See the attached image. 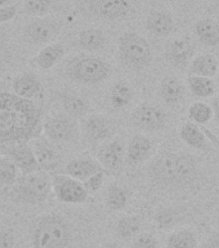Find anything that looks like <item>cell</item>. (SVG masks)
<instances>
[{
    "mask_svg": "<svg viewBox=\"0 0 219 248\" xmlns=\"http://www.w3.org/2000/svg\"><path fill=\"white\" fill-rule=\"evenodd\" d=\"M15 234L9 229H0V248H15Z\"/></svg>",
    "mask_w": 219,
    "mask_h": 248,
    "instance_id": "ab89813d",
    "label": "cell"
},
{
    "mask_svg": "<svg viewBox=\"0 0 219 248\" xmlns=\"http://www.w3.org/2000/svg\"><path fill=\"white\" fill-rule=\"evenodd\" d=\"M152 151V141L146 135H135L128 143L127 162L131 166H138L146 162Z\"/></svg>",
    "mask_w": 219,
    "mask_h": 248,
    "instance_id": "ac0fdd59",
    "label": "cell"
},
{
    "mask_svg": "<svg viewBox=\"0 0 219 248\" xmlns=\"http://www.w3.org/2000/svg\"><path fill=\"white\" fill-rule=\"evenodd\" d=\"M89 9L100 18L115 21L129 15L131 3L129 0H90Z\"/></svg>",
    "mask_w": 219,
    "mask_h": 248,
    "instance_id": "4fadbf2b",
    "label": "cell"
},
{
    "mask_svg": "<svg viewBox=\"0 0 219 248\" xmlns=\"http://www.w3.org/2000/svg\"><path fill=\"white\" fill-rule=\"evenodd\" d=\"M40 108L15 93L0 92V143H26L38 131Z\"/></svg>",
    "mask_w": 219,
    "mask_h": 248,
    "instance_id": "6da1fadb",
    "label": "cell"
},
{
    "mask_svg": "<svg viewBox=\"0 0 219 248\" xmlns=\"http://www.w3.org/2000/svg\"><path fill=\"white\" fill-rule=\"evenodd\" d=\"M129 197L127 190L119 185H111L107 190L106 195V205L111 211H123L128 204Z\"/></svg>",
    "mask_w": 219,
    "mask_h": 248,
    "instance_id": "d6a6232c",
    "label": "cell"
},
{
    "mask_svg": "<svg viewBox=\"0 0 219 248\" xmlns=\"http://www.w3.org/2000/svg\"><path fill=\"white\" fill-rule=\"evenodd\" d=\"M53 0H25L23 1V13L35 17H43L49 12Z\"/></svg>",
    "mask_w": 219,
    "mask_h": 248,
    "instance_id": "e575fe53",
    "label": "cell"
},
{
    "mask_svg": "<svg viewBox=\"0 0 219 248\" xmlns=\"http://www.w3.org/2000/svg\"><path fill=\"white\" fill-rule=\"evenodd\" d=\"M12 0H0V8L5 7V5H9Z\"/></svg>",
    "mask_w": 219,
    "mask_h": 248,
    "instance_id": "ee69618b",
    "label": "cell"
},
{
    "mask_svg": "<svg viewBox=\"0 0 219 248\" xmlns=\"http://www.w3.org/2000/svg\"><path fill=\"white\" fill-rule=\"evenodd\" d=\"M143 220L139 215H124L117 221V234L123 239H133L141 232Z\"/></svg>",
    "mask_w": 219,
    "mask_h": 248,
    "instance_id": "4dcf8cb0",
    "label": "cell"
},
{
    "mask_svg": "<svg viewBox=\"0 0 219 248\" xmlns=\"http://www.w3.org/2000/svg\"><path fill=\"white\" fill-rule=\"evenodd\" d=\"M77 124L75 118H71L66 112L52 114L44 122L45 139L54 143H66L75 137Z\"/></svg>",
    "mask_w": 219,
    "mask_h": 248,
    "instance_id": "ba28073f",
    "label": "cell"
},
{
    "mask_svg": "<svg viewBox=\"0 0 219 248\" xmlns=\"http://www.w3.org/2000/svg\"><path fill=\"white\" fill-rule=\"evenodd\" d=\"M77 44L81 49L87 52H101L106 48L107 38L102 30L100 29H85L79 32L77 36Z\"/></svg>",
    "mask_w": 219,
    "mask_h": 248,
    "instance_id": "d4e9b609",
    "label": "cell"
},
{
    "mask_svg": "<svg viewBox=\"0 0 219 248\" xmlns=\"http://www.w3.org/2000/svg\"><path fill=\"white\" fill-rule=\"evenodd\" d=\"M8 158L17 166V168L21 172V176H26V174L40 170L34 153H32V149H31V145H29V143L15 145L11 150L8 151Z\"/></svg>",
    "mask_w": 219,
    "mask_h": 248,
    "instance_id": "5bb4252c",
    "label": "cell"
},
{
    "mask_svg": "<svg viewBox=\"0 0 219 248\" xmlns=\"http://www.w3.org/2000/svg\"><path fill=\"white\" fill-rule=\"evenodd\" d=\"M131 123L141 132L155 133L166 127L168 115L161 106L151 102H142L131 112Z\"/></svg>",
    "mask_w": 219,
    "mask_h": 248,
    "instance_id": "52a82bcc",
    "label": "cell"
},
{
    "mask_svg": "<svg viewBox=\"0 0 219 248\" xmlns=\"http://www.w3.org/2000/svg\"><path fill=\"white\" fill-rule=\"evenodd\" d=\"M187 118L190 122L201 125V124L209 123L213 119V110L210 104H206L204 101H195L190 105Z\"/></svg>",
    "mask_w": 219,
    "mask_h": 248,
    "instance_id": "1f68e13d",
    "label": "cell"
},
{
    "mask_svg": "<svg viewBox=\"0 0 219 248\" xmlns=\"http://www.w3.org/2000/svg\"><path fill=\"white\" fill-rule=\"evenodd\" d=\"M52 191L58 201L69 204H84L89 198L83 184L69 174H54L52 177Z\"/></svg>",
    "mask_w": 219,
    "mask_h": 248,
    "instance_id": "9c48e42d",
    "label": "cell"
},
{
    "mask_svg": "<svg viewBox=\"0 0 219 248\" xmlns=\"http://www.w3.org/2000/svg\"><path fill=\"white\" fill-rule=\"evenodd\" d=\"M218 83H219V75H218Z\"/></svg>",
    "mask_w": 219,
    "mask_h": 248,
    "instance_id": "7dc6e473",
    "label": "cell"
},
{
    "mask_svg": "<svg viewBox=\"0 0 219 248\" xmlns=\"http://www.w3.org/2000/svg\"><path fill=\"white\" fill-rule=\"evenodd\" d=\"M216 225H217V228L219 229V213L217 215V218H216Z\"/></svg>",
    "mask_w": 219,
    "mask_h": 248,
    "instance_id": "f6af8a7d",
    "label": "cell"
},
{
    "mask_svg": "<svg viewBox=\"0 0 219 248\" xmlns=\"http://www.w3.org/2000/svg\"><path fill=\"white\" fill-rule=\"evenodd\" d=\"M13 186V193L19 202L26 204H39L45 202L52 193V177L45 170H38L21 176Z\"/></svg>",
    "mask_w": 219,
    "mask_h": 248,
    "instance_id": "5b68a950",
    "label": "cell"
},
{
    "mask_svg": "<svg viewBox=\"0 0 219 248\" xmlns=\"http://www.w3.org/2000/svg\"><path fill=\"white\" fill-rule=\"evenodd\" d=\"M17 13H18V7L15 5V4H9V5L1 7L0 8V23L12 21L17 16Z\"/></svg>",
    "mask_w": 219,
    "mask_h": 248,
    "instance_id": "f35d334b",
    "label": "cell"
},
{
    "mask_svg": "<svg viewBox=\"0 0 219 248\" xmlns=\"http://www.w3.org/2000/svg\"><path fill=\"white\" fill-rule=\"evenodd\" d=\"M71 243V228L66 218L57 213H45L39 217L35 225L34 248H69Z\"/></svg>",
    "mask_w": 219,
    "mask_h": 248,
    "instance_id": "3957f363",
    "label": "cell"
},
{
    "mask_svg": "<svg viewBox=\"0 0 219 248\" xmlns=\"http://www.w3.org/2000/svg\"><path fill=\"white\" fill-rule=\"evenodd\" d=\"M160 96L168 106H179L186 98V87L183 81L173 75L165 77L160 83Z\"/></svg>",
    "mask_w": 219,
    "mask_h": 248,
    "instance_id": "e0dca14e",
    "label": "cell"
},
{
    "mask_svg": "<svg viewBox=\"0 0 219 248\" xmlns=\"http://www.w3.org/2000/svg\"><path fill=\"white\" fill-rule=\"evenodd\" d=\"M175 220H177V215L173 209L160 208L155 213V221L160 229L172 228L175 224Z\"/></svg>",
    "mask_w": 219,
    "mask_h": 248,
    "instance_id": "d590c367",
    "label": "cell"
},
{
    "mask_svg": "<svg viewBox=\"0 0 219 248\" xmlns=\"http://www.w3.org/2000/svg\"><path fill=\"white\" fill-rule=\"evenodd\" d=\"M201 248H219V234L213 232L212 235L206 238Z\"/></svg>",
    "mask_w": 219,
    "mask_h": 248,
    "instance_id": "60d3db41",
    "label": "cell"
},
{
    "mask_svg": "<svg viewBox=\"0 0 219 248\" xmlns=\"http://www.w3.org/2000/svg\"><path fill=\"white\" fill-rule=\"evenodd\" d=\"M210 106H212L213 110V119H214V122L219 125V94L218 96L213 97V101L212 104H210Z\"/></svg>",
    "mask_w": 219,
    "mask_h": 248,
    "instance_id": "b9f144b4",
    "label": "cell"
},
{
    "mask_svg": "<svg viewBox=\"0 0 219 248\" xmlns=\"http://www.w3.org/2000/svg\"><path fill=\"white\" fill-rule=\"evenodd\" d=\"M101 170L103 168L100 166V163L90 158L73 159L66 166V173L80 182L85 181L87 178Z\"/></svg>",
    "mask_w": 219,
    "mask_h": 248,
    "instance_id": "603a6c76",
    "label": "cell"
},
{
    "mask_svg": "<svg viewBox=\"0 0 219 248\" xmlns=\"http://www.w3.org/2000/svg\"><path fill=\"white\" fill-rule=\"evenodd\" d=\"M119 58L128 69L142 71L152 62L150 43L137 32H125L119 39Z\"/></svg>",
    "mask_w": 219,
    "mask_h": 248,
    "instance_id": "277c9868",
    "label": "cell"
},
{
    "mask_svg": "<svg viewBox=\"0 0 219 248\" xmlns=\"http://www.w3.org/2000/svg\"><path fill=\"white\" fill-rule=\"evenodd\" d=\"M1 70H3V65H1V61H0V75H1Z\"/></svg>",
    "mask_w": 219,
    "mask_h": 248,
    "instance_id": "bcb514c9",
    "label": "cell"
},
{
    "mask_svg": "<svg viewBox=\"0 0 219 248\" xmlns=\"http://www.w3.org/2000/svg\"><path fill=\"white\" fill-rule=\"evenodd\" d=\"M12 88L15 96L25 100H32L42 92V84L38 77L32 73H22L17 75L13 80Z\"/></svg>",
    "mask_w": 219,
    "mask_h": 248,
    "instance_id": "d6986e66",
    "label": "cell"
},
{
    "mask_svg": "<svg viewBox=\"0 0 219 248\" xmlns=\"http://www.w3.org/2000/svg\"><path fill=\"white\" fill-rule=\"evenodd\" d=\"M134 97V92L127 81L119 80L112 85L108 94V101L114 108H123L131 104Z\"/></svg>",
    "mask_w": 219,
    "mask_h": 248,
    "instance_id": "f1b7e54d",
    "label": "cell"
},
{
    "mask_svg": "<svg viewBox=\"0 0 219 248\" xmlns=\"http://www.w3.org/2000/svg\"><path fill=\"white\" fill-rule=\"evenodd\" d=\"M65 46L61 43H49L39 50V53L32 58V62L39 70L48 71L53 69L57 62L65 56Z\"/></svg>",
    "mask_w": 219,
    "mask_h": 248,
    "instance_id": "ffe728a7",
    "label": "cell"
},
{
    "mask_svg": "<svg viewBox=\"0 0 219 248\" xmlns=\"http://www.w3.org/2000/svg\"><path fill=\"white\" fill-rule=\"evenodd\" d=\"M25 34L31 42L36 44L53 43L61 34V25L50 18H38L31 21L25 29Z\"/></svg>",
    "mask_w": 219,
    "mask_h": 248,
    "instance_id": "8fae6325",
    "label": "cell"
},
{
    "mask_svg": "<svg viewBox=\"0 0 219 248\" xmlns=\"http://www.w3.org/2000/svg\"><path fill=\"white\" fill-rule=\"evenodd\" d=\"M196 46L193 40L187 36L174 38L166 43L165 56L172 66L175 69L185 70L189 67L190 62L195 56Z\"/></svg>",
    "mask_w": 219,
    "mask_h": 248,
    "instance_id": "30bf717a",
    "label": "cell"
},
{
    "mask_svg": "<svg viewBox=\"0 0 219 248\" xmlns=\"http://www.w3.org/2000/svg\"><path fill=\"white\" fill-rule=\"evenodd\" d=\"M179 137L186 145H189L192 149L203 151L208 149V141H206L205 132L197 124L192 123L190 120H186L185 123L182 124L181 129H179Z\"/></svg>",
    "mask_w": 219,
    "mask_h": 248,
    "instance_id": "cb8c5ba5",
    "label": "cell"
},
{
    "mask_svg": "<svg viewBox=\"0 0 219 248\" xmlns=\"http://www.w3.org/2000/svg\"><path fill=\"white\" fill-rule=\"evenodd\" d=\"M110 73V65L96 56H81L70 67L71 78L83 84H98L106 80Z\"/></svg>",
    "mask_w": 219,
    "mask_h": 248,
    "instance_id": "8992f818",
    "label": "cell"
},
{
    "mask_svg": "<svg viewBox=\"0 0 219 248\" xmlns=\"http://www.w3.org/2000/svg\"><path fill=\"white\" fill-rule=\"evenodd\" d=\"M218 1H219V0H218Z\"/></svg>",
    "mask_w": 219,
    "mask_h": 248,
    "instance_id": "c3c4849f",
    "label": "cell"
},
{
    "mask_svg": "<svg viewBox=\"0 0 219 248\" xmlns=\"http://www.w3.org/2000/svg\"><path fill=\"white\" fill-rule=\"evenodd\" d=\"M147 30L158 38H164L173 32L174 19L170 13L165 11L151 12L147 17Z\"/></svg>",
    "mask_w": 219,
    "mask_h": 248,
    "instance_id": "7402d4cb",
    "label": "cell"
},
{
    "mask_svg": "<svg viewBox=\"0 0 219 248\" xmlns=\"http://www.w3.org/2000/svg\"><path fill=\"white\" fill-rule=\"evenodd\" d=\"M104 177H106V170H101L98 172H96L94 174H92L90 177H88L85 181H83V186H84L85 191L90 195V194L97 193L98 190L103 186Z\"/></svg>",
    "mask_w": 219,
    "mask_h": 248,
    "instance_id": "8d00e7d4",
    "label": "cell"
},
{
    "mask_svg": "<svg viewBox=\"0 0 219 248\" xmlns=\"http://www.w3.org/2000/svg\"><path fill=\"white\" fill-rule=\"evenodd\" d=\"M195 32L199 40L205 46H219V23L213 18L199 19L195 25Z\"/></svg>",
    "mask_w": 219,
    "mask_h": 248,
    "instance_id": "484cf974",
    "label": "cell"
},
{
    "mask_svg": "<svg viewBox=\"0 0 219 248\" xmlns=\"http://www.w3.org/2000/svg\"><path fill=\"white\" fill-rule=\"evenodd\" d=\"M156 236L151 232H139L133 238V248H158Z\"/></svg>",
    "mask_w": 219,
    "mask_h": 248,
    "instance_id": "74e56055",
    "label": "cell"
},
{
    "mask_svg": "<svg viewBox=\"0 0 219 248\" xmlns=\"http://www.w3.org/2000/svg\"><path fill=\"white\" fill-rule=\"evenodd\" d=\"M197 235L191 229H177L166 239V248H197Z\"/></svg>",
    "mask_w": 219,
    "mask_h": 248,
    "instance_id": "f546056e",
    "label": "cell"
},
{
    "mask_svg": "<svg viewBox=\"0 0 219 248\" xmlns=\"http://www.w3.org/2000/svg\"><path fill=\"white\" fill-rule=\"evenodd\" d=\"M102 248H123V247H121V246H119V244H116V243H107V244H104Z\"/></svg>",
    "mask_w": 219,
    "mask_h": 248,
    "instance_id": "7bdbcfd3",
    "label": "cell"
},
{
    "mask_svg": "<svg viewBox=\"0 0 219 248\" xmlns=\"http://www.w3.org/2000/svg\"><path fill=\"white\" fill-rule=\"evenodd\" d=\"M187 88L197 98H209L216 94V83L212 78L189 75L186 79Z\"/></svg>",
    "mask_w": 219,
    "mask_h": 248,
    "instance_id": "4316f807",
    "label": "cell"
},
{
    "mask_svg": "<svg viewBox=\"0 0 219 248\" xmlns=\"http://www.w3.org/2000/svg\"><path fill=\"white\" fill-rule=\"evenodd\" d=\"M156 184L166 187L192 185L199 177L196 160L190 154L177 151H164L155 159L150 170Z\"/></svg>",
    "mask_w": 219,
    "mask_h": 248,
    "instance_id": "7a4b0ae2",
    "label": "cell"
},
{
    "mask_svg": "<svg viewBox=\"0 0 219 248\" xmlns=\"http://www.w3.org/2000/svg\"><path fill=\"white\" fill-rule=\"evenodd\" d=\"M125 151L120 140L104 143L98 150V162L104 170H117L123 166Z\"/></svg>",
    "mask_w": 219,
    "mask_h": 248,
    "instance_id": "2e32d148",
    "label": "cell"
},
{
    "mask_svg": "<svg viewBox=\"0 0 219 248\" xmlns=\"http://www.w3.org/2000/svg\"><path fill=\"white\" fill-rule=\"evenodd\" d=\"M187 69L189 75L213 78L219 73V61L213 53H203L195 56Z\"/></svg>",
    "mask_w": 219,
    "mask_h": 248,
    "instance_id": "44dd1931",
    "label": "cell"
},
{
    "mask_svg": "<svg viewBox=\"0 0 219 248\" xmlns=\"http://www.w3.org/2000/svg\"><path fill=\"white\" fill-rule=\"evenodd\" d=\"M81 131L87 142L90 145H96L111 136L112 124L106 116L93 114L83 122Z\"/></svg>",
    "mask_w": 219,
    "mask_h": 248,
    "instance_id": "7c38bea8",
    "label": "cell"
},
{
    "mask_svg": "<svg viewBox=\"0 0 219 248\" xmlns=\"http://www.w3.org/2000/svg\"><path fill=\"white\" fill-rule=\"evenodd\" d=\"M31 149L35 155L36 163H38L40 170H53L59 164V156L56 153L53 147L50 146L48 140L43 137H36L32 140Z\"/></svg>",
    "mask_w": 219,
    "mask_h": 248,
    "instance_id": "9a60e30c",
    "label": "cell"
},
{
    "mask_svg": "<svg viewBox=\"0 0 219 248\" xmlns=\"http://www.w3.org/2000/svg\"><path fill=\"white\" fill-rule=\"evenodd\" d=\"M62 106H63L66 114L75 119L87 115V112L89 111L88 101L76 93H63L62 94Z\"/></svg>",
    "mask_w": 219,
    "mask_h": 248,
    "instance_id": "83f0119b",
    "label": "cell"
},
{
    "mask_svg": "<svg viewBox=\"0 0 219 248\" xmlns=\"http://www.w3.org/2000/svg\"><path fill=\"white\" fill-rule=\"evenodd\" d=\"M21 177V172L11 159L0 158V184L13 186Z\"/></svg>",
    "mask_w": 219,
    "mask_h": 248,
    "instance_id": "836d02e7",
    "label": "cell"
}]
</instances>
